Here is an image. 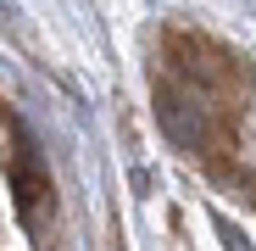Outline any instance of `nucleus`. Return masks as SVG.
<instances>
[{
  "label": "nucleus",
  "mask_w": 256,
  "mask_h": 251,
  "mask_svg": "<svg viewBox=\"0 0 256 251\" xmlns=\"http://www.w3.org/2000/svg\"><path fill=\"white\" fill-rule=\"evenodd\" d=\"M162 123H167V134H173L178 145H190V151H200V145L212 140V123H206V112L195 106V95L162 90Z\"/></svg>",
  "instance_id": "1"
},
{
  "label": "nucleus",
  "mask_w": 256,
  "mask_h": 251,
  "mask_svg": "<svg viewBox=\"0 0 256 251\" xmlns=\"http://www.w3.org/2000/svg\"><path fill=\"white\" fill-rule=\"evenodd\" d=\"M17 195H22V206H28V223H34V229L50 218V179H45V167H39L34 151H22V162H17Z\"/></svg>",
  "instance_id": "2"
},
{
  "label": "nucleus",
  "mask_w": 256,
  "mask_h": 251,
  "mask_svg": "<svg viewBox=\"0 0 256 251\" xmlns=\"http://www.w3.org/2000/svg\"><path fill=\"white\" fill-rule=\"evenodd\" d=\"M218 229H223V240H228V251H250V245H245V240H240V229H234V223H228V218H218Z\"/></svg>",
  "instance_id": "3"
}]
</instances>
